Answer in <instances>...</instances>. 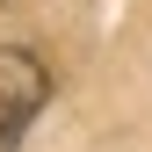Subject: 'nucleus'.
Segmentation results:
<instances>
[{
  "instance_id": "obj_1",
  "label": "nucleus",
  "mask_w": 152,
  "mask_h": 152,
  "mask_svg": "<svg viewBox=\"0 0 152 152\" xmlns=\"http://www.w3.org/2000/svg\"><path fill=\"white\" fill-rule=\"evenodd\" d=\"M51 102V72L36 51H0V152H15L22 145V130L36 123V109Z\"/></svg>"
}]
</instances>
